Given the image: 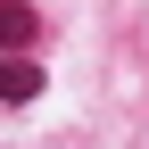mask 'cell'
I'll return each mask as SVG.
<instances>
[{
  "label": "cell",
  "mask_w": 149,
  "mask_h": 149,
  "mask_svg": "<svg viewBox=\"0 0 149 149\" xmlns=\"http://www.w3.org/2000/svg\"><path fill=\"white\" fill-rule=\"evenodd\" d=\"M0 100L8 108L42 100V58H33V50H0Z\"/></svg>",
  "instance_id": "cell-1"
},
{
  "label": "cell",
  "mask_w": 149,
  "mask_h": 149,
  "mask_svg": "<svg viewBox=\"0 0 149 149\" xmlns=\"http://www.w3.org/2000/svg\"><path fill=\"white\" fill-rule=\"evenodd\" d=\"M0 50H42V8L33 0H0Z\"/></svg>",
  "instance_id": "cell-2"
}]
</instances>
